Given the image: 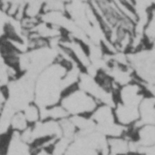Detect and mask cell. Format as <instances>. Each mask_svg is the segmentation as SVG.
<instances>
[{
	"mask_svg": "<svg viewBox=\"0 0 155 155\" xmlns=\"http://www.w3.org/2000/svg\"><path fill=\"white\" fill-rule=\"evenodd\" d=\"M133 133H129L134 143L142 148H151L155 146V125H137Z\"/></svg>",
	"mask_w": 155,
	"mask_h": 155,
	"instance_id": "obj_2",
	"label": "cell"
},
{
	"mask_svg": "<svg viewBox=\"0 0 155 155\" xmlns=\"http://www.w3.org/2000/svg\"><path fill=\"white\" fill-rule=\"evenodd\" d=\"M30 127L29 124L27 123L24 114L22 111H17L15 113V114L12 117V122H11V130L12 133H17L21 134L25 132L26 129Z\"/></svg>",
	"mask_w": 155,
	"mask_h": 155,
	"instance_id": "obj_5",
	"label": "cell"
},
{
	"mask_svg": "<svg viewBox=\"0 0 155 155\" xmlns=\"http://www.w3.org/2000/svg\"><path fill=\"white\" fill-rule=\"evenodd\" d=\"M82 1H85V0H82ZM88 1H90V0H88Z\"/></svg>",
	"mask_w": 155,
	"mask_h": 155,
	"instance_id": "obj_7",
	"label": "cell"
},
{
	"mask_svg": "<svg viewBox=\"0 0 155 155\" xmlns=\"http://www.w3.org/2000/svg\"><path fill=\"white\" fill-rule=\"evenodd\" d=\"M144 124L155 125V96L151 94H147L140 104V120L137 125Z\"/></svg>",
	"mask_w": 155,
	"mask_h": 155,
	"instance_id": "obj_3",
	"label": "cell"
},
{
	"mask_svg": "<svg viewBox=\"0 0 155 155\" xmlns=\"http://www.w3.org/2000/svg\"><path fill=\"white\" fill-rule=\"evenodd\" d=\"M24 114L27 123L30 126L35 125L37 123H39L42 120V114H41V107L36 104L35 103H30L28 104L24 110L22 111Z\"/></svg>",
	"mask_w": 155,
	"mask_h": 155,
	"instance_id": "obj_4",
	"label": "cell"
},
{
	"mask_svg": "<svg viewBox=\"0 0 155 155\" xmlns=\"http://www.w3.org/2000/svg\"><path fill=\"white\" fill-rule=\"evenodd\" d=\"M144 37L147 44L155 43V6L149 12V18L144 28Z\"/></svg>",
	"mask_w": 155,
	"mask_h": 155,
	"instance_id": "obj_6",
	"label": "cell"
},
{
	"mask_svg": "<svg viewBox=\"0 0 155 155\" xmlns=\"http://www.w3.org/2000/svg\"><path fill=\"white\" fill-rule=\"evenodd\" d=\"M70 116H91L99 104L78 86L65 91L59 103Z\"/></svg>",
	"mask_w": 155,
	"mask_h": 155,
	"instance_id": "obj_1",
	"label": "cell"
}]
</instances>
